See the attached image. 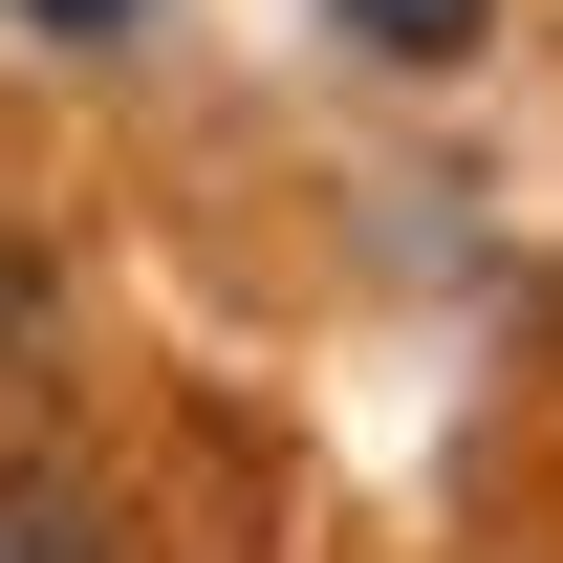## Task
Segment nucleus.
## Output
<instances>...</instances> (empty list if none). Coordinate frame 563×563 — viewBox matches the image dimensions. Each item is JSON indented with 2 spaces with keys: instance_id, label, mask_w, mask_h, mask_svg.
<instances>
[{
  "instance_id": "obj_1",
  "label": "nucleus",
  "mask_w": 563,
  "mask_h": 563,
  "mask_svg": "<svg viewBox=\"0 0 563 563\" xmlns=\"http://www.w3.org/2000/svg\"><path fill=\"white\" fill-rule=\"evenodd\" d=\"M325 22H347V44H368V66H477V22H498V0H325Z\"/></svg>"
},
{
  "instance_id": "obj_2",
  "label": "nucleus",
  "mask_w": 563,
  "mask_h": 563,
  "mask_svg": "<svg viewBox=\"0 0 563 563\" xmlns=\"http://www.w3.org/2000/svg\"><path fill=\"white\" fill-rule=\"evenodd\" d=\"M0 22H44V44H131L152 0H0Z\"/></svg>"
}]
</instances>
